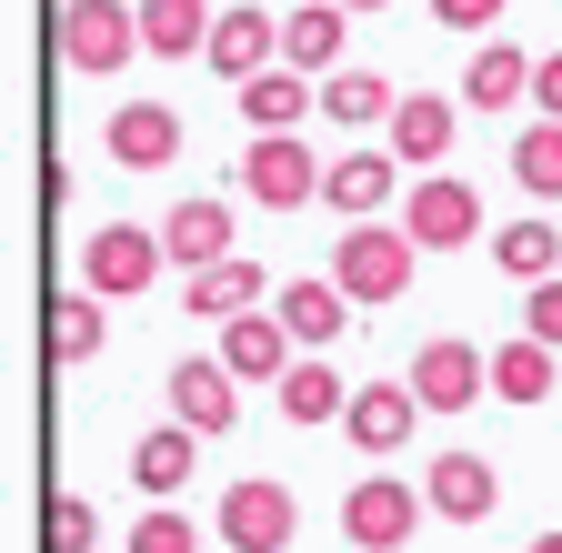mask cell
I'll list each match as a JSON object with an SVG mask.
<instances>
[{"mask_svg":"<svg viewBox=\"0 0 562 553\" xmlns=\"http://www.w3.org/2000/svg\"><path fill=\"white\" fill-rule=\"evenodd\" d=\"M341 31H351V21L331 11V0H312V11H281V71H302V81H312V71H322V81L351 71V60H341Z\"/></svg>","mask_w":562,"mask_h":553,"instance_id":"d6986e66","label":"cell"},{"mask_svg":"<svg viewBox=\"0 0 562 553\" xmlns=\"http://www.w3.org/2000/svg\"><path fill=\"white\" fill-rule=\"evenodd\" d=\"M241 191L261 201V212H292V201H322V162L302 131H281V142H251L241 152Z\"/></svg>","mask_w":562,"mask_h":553,"instance_id":"9c48e42d","label":"cell"},{"mask_svg":"<svg viewBox=\"0 0 562 553\" xmlns=\"http://www.w3.org/2000/svg\"><path fill=\"white\" fill-rule=\"evenodd\" d=\"M131 553H201V533H191L181 504H151V513L131 523Z\"/></svg>","mask_w":562,"mask_h":553,"instance_id":"4dcf8cb0","label":"cell"},{"mask_svg":"<svg viewBox=\"0 0 562 553\" xmlns=\"http://www.w3.org/2000/svg\"><path fill=\"white\" fill-rule=\"evenodd\" d=\"M412 262H422V242H412L402 222H362V232H341L331 283H341V302H402Z\"/></svg>","mask_w":562,"mask_h":553,"instance_id":"6da1fadb","label":"cell"},{"mask_svg":"<svg viewBox=\"0 0 562 553\" xmlns=\"http://www.w3.org/2000/svg\"><path fill=\"white\" fill-rule=\"evenodd\" d=\"M392 111H402V91H392L382 71H331V81H322V121H341V131L392 121Z\"/></svg>","mask_w":562,"mask_h":553,"instance_id":"484cf974","label":"cell"},{"mask_svg":"<svg viewBox=\"0 0 562 553\" xmlns=\"http://www.w3.org/2000/svg\"><path fill=\"white\" fill-rule=\"evenodd\" d=\"M492 262H503V283L542 292L552 262H562V222H503V242H492Z\"/></svg>","mask_w":562,"mask_h":553,"instance_id":"cb8c5ba5","label":"cell"},{"mask_svg":"<svg viewBox=\"0 0 562 553\" xmlns=\"http://www.w3.org/2000/svg\"><path fill=\"white\" fill-rule=\"evenodd\" d=\"M211 31H222V11H211V0H140V51H161V60L211 51Z\"/></svg>","mask_w":562,"mask_h":553,"instance_id":"44dd1931","label":"cell"},{"mask_svg":"<svg viewBox=\"0 0 562 553\" xmlns=\"http://www.w3.org/2000/svg\"><path fill=\"white\" fill-rule=\"evenodd\" d=\"M492 392H503V402H542V392H552V342L513 332L503 353H492Z\"/></svg>","mask_w":562,"mask_h":553,"instance_id":"83f0119b","label":"cell"},{"mask_svg":"<svg viewBox=\"0 0 562 553\" xmlns=\"http://www.w3.org/2000/svg\"><path fill=\"white\" fill-rule=\"evenodd\" d=\"M402 232L422 242V252H462V242H482V191L472 181H412L402 191Z\"/></svg>","mask_w":562,"mask_h":553,"instance_id":"5b68a950","label":"cell"},{"mask_svg":"<svg viewBox=\"0 0 562 553\" xmlns=\"http://www.w3.org/2000/svg\"><path fill=\"white\" fill-rule=\"evenodd\" d=\"M422 504H432L442 523H482L492 504H503V473H492L482 453H432V473H422Z\"/></svg>","mask_w":562,"mask_h":553,"instance_id":"4fadbf2b","label":"cell"},{"mask_svg":"<svg viewBox=\"0 0 562 553\" xmlns=\"http://www.w3.org/2000/svg\"><path fill=\"white\" fill-rule=\"evenodd\" d=\"M191 473H201V433H191V423H151V433L131 443V483H140L151 504H181Z\"/></svg>","mask_w":562,"mask_h":553,"instance_id":"ac0fdd59","label":"cell"},{"mask_svg":"<svg viewBox=\"0 0 562 553\" xmlns=\"http://www.w3.org/2000/svg\"><path fill=\"white\" fill-rule=\"evenodd\" d=\"M101 142H111L121 172H171V162H181V111H171V101H121Z\"/></svg>","mask_w":562,"mask_h":553,"instance_id":"8fae6325","label":"cell"},{"mask_svg":"<svg viewBox=\"0 0 562 553\" xmlns=\"http://www.w3.org/2000/svg\"><path fill=\"white\" fill-rule=\"evenodd\" d=\"M271 402L292 412V423H331V412H351V392H341V373H331V363H292V383H281Z\"/></svg>","mask_w":562,"mask_h":553,"instance_id":"f1b7e54d","label":"cell"},{"mask_svg":"<svg viewBox=\"0 0 562 553\" xmlns=\"http://www.w3.org/2000/svg\"><path fill=\"white\" fill-rule=\"evenodd\" d=\"M341 533H351V553H392V543L422 533V494H412V483H392V473L351 483V494H341Z\"/></svg>","mask_w":562,"mask_h":553,"instance_id":"8992f818","label":"cell"},{"mask_svg":"<svg viewBox=\"0 0 562 553\" xmlns=\"http://www.w3.org/2000/svg\"><path fill=\"white\" fill-rule=\"evenodd\" d=\"M503 11H513V0H432V21H442V31H492Z\"/></svg>","mask_w":562,"mask_h":553,"instance_id":"d6a6232c","label":"cell"},{"mask_svg":"<svg viewBox=\"0 0 562 553\" xmlns=\"http://www.w3.org/2000/svg\"><path fill=\"white\" fill-rule=\"evenodd\" d=\"M532 553H562V533H532Z\"/></svg>","mask_w":562,"mask_h":553,"instance_id":"d590c367","label":"cell"},{"mask_svg":"<svg viewBox=\"0 0 562 553\" xmlns=\"http://www.w3.org/2000/svg\"><path fill=\"white\" fill-rule=\"evenodd\" d=\"M302 111H322V81H302V71H261V81H241V121H251V142L302 131Z\"/></svg>","mask_w":562,"mask_h":553,"instance_id":"ffe728a7","label":"cell"},{"mask_svg":"<svg viewBox=\"0 0 562 553\" xmlns=\"http://www.w3.org/2000/svg\"><path fill=\"white\" fill-rule=\"evenodd\" d=\"M402 383H412L422 412H472V402L492 392V353H472V342H422Z\"/></svg>","mask_w":562,"mask_h":553,"instance_id":"52a82bcc","label":"cell"},{"mask_svg":"<svg viewBox=\"0 0 562 553\" xmlns=\"http://www.w3.org/2000/svg\"><path fill=\"white\" fill-rule=\"evenodd\" d=\"M101 342H111L101 292H60V302H50V363H91Z\"/></svg>","mask_w":562,"mask_h":553,"instance_id":"4316f807","label":"cell"},{"mask_svg":"<svg viewBox=\"0 0 562 553\" xmlns=\"http://www.w3.org/2000/svg\"><path fill=\"white\" fill-rule=\"evenodd\" d=\"M181 302L201 312V322H241V312H261V262H211V272H191L181 283Z\"/></svg>","mask_w":562,"mask_h":553,"instance_id":"7402d4cb","label":"cell"},{"mask_svg":"<svg viewBox=\"0 0 562 553\" xmlns=\"http://www.w3.org/2000/svg\"><path fill=\"white\" fill-rule=\"evenodd\" d=\"M331 11H382V0H331Z\"/></svg>","mask_w":562,"mask_h":553,"instance_id":"8d00e7d4","label":"cell"},{"mask_svg":"<svg viewBox=\"0 0 562 553\" xmlns=\"http://www.w3.org/2000/svg\"><path fill=\"white\" fill-rule=\"evenodd\" d=\"M522 332H532V342H552V353H562V283H542V292H532Z\"/></svg>","mask_w":562,"mask_h":553,"instance_id":"836d02e7","label":"cell"},{"mask_svg":"<svg viewBox=\"0 0 562 553\" xmlns=\"http://www.w3.org/2000/svg\"><path fill=\"white\" fill-rule=\"evenodd\" d=\"M513 181L542 191V201H562V121H532L522 142H513Z\"/></svg>","mask_w":562,"mask_h":553,"instance_id":"f546056e","label":"cell"},{"mask_svg":"<svg viewBox=\"0 0 562 553\" xmlns=\"http://www.w3.org/2000/svg\"><path fill=\"white\" fill-rule=\"evenodd\" d=\"M161 232H140V222H101L91 232V252H81V283L101 292V302H131V292H151L161 283Z\"/></svg>","mask_w":562,"mask_h":553,"instance_id":"3957f363","label":"cell"},{"mask_svg":"<svg viewBox=\"0 0 562 553\" xmlns=\"http://www.w3.org/2000/svg\"><path fill=\"white\" fill-rule=\"evenodd\" d=\"M131 51H140V11L131 0H60V60L70 71L111 81V71H131Z\"/></svg>","mask_w":562,"mask_h":553,"instance_id":"7a4b0ae2","label":"cell"},{"mask_svg":"<svg viewBox=\"0 0 562 553\" xmlns=\"http://www.w3.org/2000/svg\"><path fill=\"white\" fill-rule=\"evenodd\" d=\"M341 433L362 443V453H402V443L422 433V402H412V383H362V392H351V412H341Z\"/></svg>","mask_w":562,"mask_h":553,"instance_id":"2e32d148","label":"cell"},{"mask_svg":"<svg viewBox=\"0 0 562 553\" xmlns=\"http://www.w3.org/2000/svg\"><path fill=\"white\" fill-rule=\"evenodd\" d=\"M462 101L472 111H503V101H532V60L513 41H482L472 51V71H462Z\"/></svg>","mask_w":562,"mask_h":553,"instance_id":"603a6c76","label":"cell"},{"mask_svg":"<svg viewBox=\"0 0 562 553\" xmlns=\"http://www.w3.org/2000/svg\"><path fill=\"white\" fill-rule=\"evenodd\" d=\"M271 312H281V332H292V342H341V312H351V302H341L331 272H322V283H281Z\"/></svg>","mask_w":562,"mask_h":553,"instance_id":"d4e9b609","label":"cell"},{"mask_svg":"<svg viewBox=\"0 0 562 553\" xmlns=\"http://www.w3.org/2000/svg\"><path fill=\"white\" fill-rule=\"evenodd\" d=\"M382 131H392V162H402V172H422V181H432V162L452 152V131H462V111H452L442 91H402V111H392Z\"/></svg>","mask_w":562,"mask_h":553,"instance_id":"7c38bea8","label":"cell"},{"mask_svg":"<svg viewBox=\"0 0 562 553\" xmlns=\"http://www.w3.org/2000/svg\"><path fill=\"white\" fill-rule=\"evenodd\" d=\"M161 392H171V423H191L201 443H211V433H232V423H241V383L222 373V353H181Z\"/></svg>","mask_w":562,"mask_h":553,"instance_id":"ba28073f","label":"cell"},{"mask_svg":"<svg viewBox=\"0 0 562 553\" xmlns=\"http://www.w3.org/2000/svg\"><path fill=\"white\" fill-rule=\"evenodd\" d=\"M161 252H171V262H191V272L232 262V201H211V191L171 201V212H161Z\"/></svg>","mask_w":562,"mask_h":553,"instance_id":"e0dca14e","label":"cell"},{"mask_svg":"<svg viewBox=\"0 0 562 553\" xmlns=\"http://www.w3.org/2000/svg\"><path fill=\"white\" fill-rule=\"evenodd\" d=\"M532 111H542V121H562V51H552V60H532Z\"/></svg>","mask_w":562,"mask_h":553,"instance_id":"e575fe53","label":"cell"},{"mask_svg":"<svg viewBox=\"0 0 562 553\" xmlns=\"http://www.w3.org/2000/svg\"><path fill=\"white\" fill-rule=\"evenodd\" d=\"M101 543V513L81 494H50V553H91Z\"/></svg>","mask_w":562,"mask_h":553,"instance_id":"1f68e13d","label":"cell"},{"mask_svg":"<svg viewBox=\"0 0 562 553\" xmlns=\"http://www.w3.org/2000/svg\"><path fill=\"white\" fill-rule=\"evenodd\" d=\"M201 60L241 91V81L281 71V21H271V11H222V31H211V51H201Z\"/></svg>","mask_w":562,"mask_h":553,"instance_id":"9a60e30c","label":"cell"},{"mask_svg":"<svg viewBox=\"0 0 562 553\" xmlns=\"http://www.w3.org/2000/svg\"><path fill=\"white\" fill-rule=\"evenodd\" d=\"M392 191H412L392 152H341V162H322V201L341 212V232H362V222H382V201H392Z\"/></svg>","mask_w":562,"mask_h":553,"instance_id":"30bf717a","label":"cell"},{"mask_svg":"<svg viewBox=\"0 0 562 553\" xmlns=\"http://www.w3.org/2000/svg\"><path fill=\"white\" fill-rule=\"evenodd\" d=\"M292 533H302L292 483H271V473L232 483V504H222V543H232V553H292Z\"/></svg>","mask_w":562,"mask_h":553,"instance_id":"277c9868","label":"cell"},{"mask_svg":"<svg viewBox=\"0 0 562 553\" xmlns=\"http://www.w3.org/2000/svg\"><path fill=\"white\" fill-rule=\"evenodd\" d=\"M292 363H302V353H292V332H281V312H241V322L222 332V373H232V383H271V392H281V383H292Z\"/></svg>","mask_w":562,"mask_h":553,"instance_id":"5bb4252c","label":"cell"}]
</instances>
